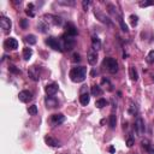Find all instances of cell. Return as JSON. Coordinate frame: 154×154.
I'll list each match as a JSON object with an SVG mask.
<instances>
[{"mask_svg":"<svg viewBox=\"0 0 154 154\" xmlns=\"http://www.w3.org/2000/svg\"><path fill=\"white\" fill-rule=\"evenodd\" d=\"M108 125L111 129H114L116 125H117V116L114 113H111L109 116V119H108Z\"/></svg>","mask_w":154,"mask_h":154,"instance_id":"cell-23","label":"cell"},{"mask_svg":"<svg viewBox=\"0 0 154 154\" xmlns=\"http://www.w3.org/2000/svg\"><path fill=\"white\" fill-rule=\"evenodd\" d=\"M89 5H90V1H89V0H83V1H82V6H83V10H84V11H87V8H88Z\"/></svg>","mask_w":154,"mask_h":154,"instance_id":"cell-38","label":"cell"},{"mask_svg":"<svg viewBox=\"0 0 154 154\" xmlns=\"http://www.w3.org/2000/svg\"><path fill=\"white\" fill-rule=\"evenodd\" d=\"M58 4L65 5V6H73V5H75V1H73V0H71V1H63V0H59Z\"/></svg>","mask_w":154,"mask_h":154,"instance_id":"cell-34","label":"cell"},{"mask_svg":"<svg viewBox=\"0 0 154 154\" xmlns=\"http://www.w3.org/2000/svg\"><path fill=\"white\" fill-rule=\"evenodd\" d=\"M90 93H91V95L93 96H100L101 94H102V89H101V87L100 85H93L91 87V90H90Z\"/></svg>","mask_w":154,"mask_h":154,"instance_id":"cell-22","label":"cell"},{"mask_svg":"<svg viewBox=\"0 0 154 154\" xmlns=\"http://www.w3.org/2000/svg\"><path fill=\"white\" fill-rule=\"evenodd\" d=\"M4 47H5V49H17V47H18V41L14 38V37H8V38H6L5 40V42H4Z\"/></svg>","mask_w":154,"mask_h":154,"instance_id":"cell-11","label":"cell"},{"mask_svg":"<svg viewBox=\"0 0 154 154\" xmlns=\"http://www.w3.org/2000/svg\"><path fill=\"white\" fill-rule=\"evenodd\" d=\"M37 28L40 29V31H41V32H46V31H47V29H48V25H47L43 20H41V22L37 24Z\"/></svg>","mask_w":154,"mask_h":154,"instance_id":"cell-28","label":"cell"},{"mask_svg":"<svg viewBox=\"0 0 154 154\" xmlns=\"http://www.w3.org/2000/svg\"><path fill=\"white\" fill-rule=\"evenodd\" d=\"M94 14H95V17H96L101 23H103V24H106V25H109V26H112V25H113L112 20H111V19H109L105 13H102L100 10L95 8V10H94Z\"/></svg>","mask_w":154,"mask_h":154,"instance_id":"cell-6","label":"cell"},{"mask_svg":"<svg viewBox=\"0 0 154 154\" xmlns=\"http://www.w3.org/2000/svg\"><path fill=\"white\" fill-rule=\"evenodd\" d=\"M81 60V55L78 54V53H75L73 55H72V61L73 63H78Z\"/></svg>","mask_w":154,"mask_h":154,"instance_id":"cell-37","label":"cell"},{"mask_svg":"<svg viewBox=\"0 0 154 154\" xmlns=\"http://www.w3.org/2000/svg\"><path fill=\"white\" fill-rule=\"evenodd\" d=\"M46 45H48L51 48H53L54 51H58V52H63L64 49L61 48V46H60V43L58 42V40L55 38V37H48L47 40H46Z\"/></svg>","mask_w":154,"mask_h":154,"instance_id":"cell-9","label":"cell"},{"mask_svg":"<svg viewBox=\"0 0 154 154\" xmlns=\"http://www.w3.org/2000/svg\"><path fill=\"white\" fill-rule=\"evenodd\" d=\"M91 47L94 51H99L101 48V41L97 36H93L91 37Z\"/></svg>","mask_w":154,"mask_h":154,"instance_id":"cell-19","label":"cell"},{"mask_svg":"<svg viewBox=\"0 0 154 154\" xmlns=\"http://www.w3.org/2000/svg\"><path fill=\"white\" fill-rule=\"evenodd\" d=\"M18 99L22 102H29V101L32 100V93L29 91V90H22L18 94Z\"/></svg>","mask_w":154,"mask_h":154,"instance_id":"cell-12","label":"cell"},{"mask_svg":"<svg viewBox=\"0 0 154 154\" xmlns=\"http://www.w3.org/2000/svg\"><path fill=\"white\" fill-rule=\"evenodd\" d=\"M64 120H65V116L63 113H55V114L51 116L49 124H51V126H57V125H60L61 123H64Z\"/></svg>","mask_w":154,"mask_h":154,"instance_id":"cell-7","label":"cell"},{"mask_svg":"<svg viewBox=\"0 0 154 154\" xmlns=\"http://www.w3.org/2000/svg\"><path fill=\"white\" fill-rule=\"evenodd\" d=\"M85 73H87V67L84 66H78V67H73L69 76L71 78L72 82H76V83H79V82H83L85 79Z\"/></svg>","mask_w":154,"mask_h":154,"instance_id":"cell-1","label":"cell"},{"mask_svg":"<svg viewBox=\"0 0 154 154\" xmlns=\"http://www.w3.org/2000/svg\"><path fill=\"white\" fill-rule=\"evenodd\" d=\"M24 40H25V42H28L29 45H35V43H36V37H35V35H32V34L26 35V36L24 37Z\"/></svg>","mask_w":154,"mask_h":154,"instance_id":"cell-27","label":"cell"},{"mask_svg":"<svg viewBox=\"0 0 154 154\" xmlns=\"http://www.w3.org/2000/svg\"><path fill=\"white\" fill-rule=\"evenodd\" d=\"M28 112L30 116H36L37 114V106L36 105H31L28 107Z\"/></svg>","mask_w":154,"mask_h":154,"instance_id":"cell-29","label":"cell"},{"mask_svg":"<svg viewBox=\"0 0 154 154\" xmlns=\"http://www.w3.org/2000/svg\"><path fill=\"white\" fill-rule=\"evenodd\" d=\"M0 26L4 31H10L11 30V26H12V22L10 18L5 17V16H1L0 17Z\"/></svg>","mask_w":154,"mask_h":154,"instance_id":"cell-10","label":"cell"},{"mask_svg":"<svg viewBox=\"0 0 154 154\" xmlns=\"http://www.w3.org/2000/svg\"><path fill=\"white\" fill-rule=\"evenodd\" d=\"M43 22L49 26V25H61L63 24V19L58 16H54V14H45L42 17Z\"/></svg>","mask_w":154,"mask_h":154,"instance_id":"cell-3","label":"cell"},{"mask_svg":"<svg viewBox=\"0 0 154 154\" xmlns=\"http://www.w3.org/2000/svg\"><path fill=\"white\" fill-rule=\"evenodd\" d=\"M132 144H134V138L130 136V137L126 140V146H128V147H132Z\"/></svg>","mask_w":154,"mask_h":154,"instance_id":"cell-40","label":"cell"},{"mask_svg":"<svg viewBox=\"0 0 154 154\" xmlns=\"http://www.w3.org/2000/svg\"><path fill=\"white\" fill-rule=\"evenodd\" d=\"M97 58H99V55H97L96 51H90L88 53V55H87V60H88V63L90 65H95L97 63Z\"/></svg>","mask_w":154,"mask_h":154,"instance_id":"cell-16","label":"cell"},{"mask_svg":"<svg viewBox=\"0 0 154 154\" xmlns=\"http://www.w3.org/2000/svg\"><path fill=\"white\" fill-rule=\"evenodd\" d=\"M130 23H131L132 26H136L137 23H138V17H137L136 14H131V16H130Z\"/></svg>","mask_w":154,"mask_h":154,"instance_id":"cell-31","label":"cell"},{"mask_svg":"<svg viewBox=\"0 0 154 154\" xmlns=\"http://www.w3.org/2000/svg\"><path fill=\"white\" fill-rule=\"evenodd\" d=\"M135 130H136V134L138 136H142L146 131V125H144V122L141 117H137L135 120Z\"/></svg>","mask_w":154,"mask_h":154,"instance_id":"cell-8","label":"cell"},{"mask_svg":"<svg viewBox=\"0 0 154 154\" xmlns=\"http://www.w3.org/2000/svg\"><path fill=\"white\" fill-rule=\"evenodd\" d=\"M32 55V49L31 48H24L23 49V58L24 60H29Z\"/></svg>","mask_w":154,"mask_h":154,"instance_id":"cell-25","label":"cell"},{"mask_svg":"<svg viewBox=\"0 0 154 154\" xmlns=\"http://www.w3.org/2000/svg\"><path fill=\"white\" fill-rule=\"evenodd\" d=\"M153 79H154V77H153Z\"/></svg>","mask_w":154,"mask_h":154,"instance_id":"cell-42","label":"cell"},{"mask_svg":"<svg viewBox=\"0 0 154 154\" xmlns=\"http://www.w3.org/2000/svg\"><path fill=\"white\" fill-rule=\"evenodd\" d=\"M45 102H46L47 108H55V107H58V105H59L58 100H57L55 97H53V96H47L46 100H45Z\"/></svg>","mask_w":154,"mask_h":154,"instance_id":"cell-17","label":"cell"},{"mask_svg":"<svg viewBox=\"0 0 154 154\" xmlns=\"http://www.w3.org/2000/svg\"><path fill=\"white\" fill-rule=\"evenodd\" d=\"M65 30H66V34H67V35L73 36V37L78 34V30H77V28L75 26V24H72V23H70V22L65 24Z\"/></svg>","mask_w":154,"mask_h":154,"instance_id":"cell-14","label":"cell"},{"mask_svg":"<svg viewBox=\"0 0 154 154\" xmlns=\"http://www.w3.org/2000/svg\"><path fill=\"white\" fill-rule=\"evenodd\" d=\"M61 38H63V42H64V48L66 51H71L72 48H75V46H76V38L73 36H70V35L65 34V35L61 36Z\"/></svg>","mask_w":154,"mask_h":154,"instance_id":"cell-4","label":"cell"},{"mask_svg":"<svg viewBox=\"0 0 154 154\" xmlns=\"http://www.w3.org/2000/svg\"><path fill=\"white\" fill-rule=\"evenodd\" d=\"M32 8H34V4H29L28 5V8L25 10V13L28 14V16H30V17H34L35 16V13H34V11H32Z\"/></svg>","mask_w":154,"mask_h":154,"instance_id":"cell-30","label":"cell"},{"mask_svg":"<svg viewBox=\"0 0 154 154\" xmlns=\"http://www.w3.org/2000/svg\"><path fill=\"white\" fill-rule=\"evenodd\" d=\"M153 4H154V1H141L140 2V7H147V6H150Z\"/></svg>","mask_w":154,"mask_h":154,"instance_id":"cell-36","label":"cell"},{"mask_svg":"<svg viewBox=\"0 0 154 154\" xmlns=\"http://www.w3.org/2000/svg\"><path fill=\"white\" fill-rule=\"evenodd\" d=\"M118 23H119V25H120V28H122V30H123V31H125V32H128V31H129L128 25L125 24V22H124V19H123V18H120V19L118 20Z\"/></svg>","mask_w":154,"mask_h":154,"instance_id":"cell-32","label":"cell"},{"mask_svg":"<svg viewBox=\"0 0 154 154\" xmlns=\"http://www.w3.org/2000/svg\"><path fill=\"white\" fill-rule=\"evenodd\" d=\"M89 101H90V96H89L88 93L81 94V96H79V102H81L82 106H87V105L89 103Z\"/></svg>","mask_w":154,"mask_h":154,"instance_id":"cell-20","label":"cell"},{"mask_svg":"<svg viewBox=\"0 0 154 154\" xmlns=\"http://www.w3.org/2000/svg\"><path fill=\"white\" fill-rule=\"evenodd\" d=\"M45 142H46V144H48L49 147H59V146H60V142H59L57 138L52 137V136H45Z\"/></svg>","mask_w":154,"mask_h":154,"instance_id":"cell-18","label":"cell"},{"mask_svg":"<svg viewBox=\"0 0 154 154\" xmlns=\"http://www.w3.org/2000/svg\"><path fill=\"white\" fill-rule=\"evenodd\" d=\"M102 66L109 72V73H117L118 72V61L114 58H105L102 61Z\"/></svg>","mask_w":154,"mask_h":154,"instance_id":"cell-2","label":"cell"},{"mask_svg":"<svg viewBox=\"0 0 154 154\" xmlns=\"http://www.w3.org/2000/svg\"><path fill=\"white\" fill-rule=\"evenodd\" d=\"M106 105H107V101H106V99H102V97H100V99H97V100L95 101V106H96L97 108H103Z\"/></svg>","mask_w":154,"mask_h":154,"instance_id":"cell-26","label":"cell"},{"mask_svg":"<svg viewBox=\"0 0 154 154\" xmlns=\"http://www.w3.org/2000/svg\"><path fill=\"white\" fill-rule=\"evenodd\" d=\"M108 150H109V152H111V153H113V152H114V150H116V149H114V147H113V146H111V147H109V148H108Z\"/></svg>","mask_w":154,"mask_h":154,"instance_id":"cell-41","label":"cell"},{"mask_svg":"<svg viewBox=\"0 0 154 154\" xmlns=\"http://www.w3.org/2000/svg\"><path fill=\"white\" fill-rule=\"evenodd\" d=\"M147 61H148L149 64H154V49L148 53V55H147Z\"/></svg>","mask_w":154,"mask_h":154,"instance_id":"cell-33","label":"cell"},{"mask_svg":"<svg viewBox=\"0 0 154 154\" xmlns=\"http://www.w3.org/2000/svg\"><path fill=\"white\" fill-rule=\"evenodd\" d=\"M129 76H130V78L132 79V81H137L138 79V73H137V71H136V69L134 67V66H130L129 67Z\"/></svg>","mask_w":154,"mask_h":154,"instance_id":"cell-21","label":"cell"},{"mask_svg":"<svg viewBox=\"0 0 154 154\" xmlns=\"http://www.w3.org/2000/svg\"><path fill=\"white\" fill-rule=\"evenodd\" d=\"M8 70L12 72V73H16V75H18V73H20V70L19 69H17L14 65H10V67H8Z\"/></svg>","mask_w":154,"mask_h":154,"instance_id":"cell-35","label":"cell"},{"mask_svg":"<svg viewBox=\"0 0 154 154\" xmlns=\"http://www.w3.org/2000/svg\"><path fill=\"white\" fill-rule=\"evenodd\" d=\"M141 144H142V148L148 153V154H154V146L150 140L148 138H144L141 141Z\"/></svg>","mask_w":154,"mask_h":154,"instance_id":"cell-13","label":"cell"},{"mask_svg":"<svg viewBox=\"0 0 154 154\" xmlns=\"http://www.w3.org/2000/svg\"><path fill=\"white\" fill-rule=\"evenodd\" d=\"M28 75L32 81L37 82L40 79V76H41V66H37V65L30 66L28 70Z\"/></svg>","mask_w":154,"mask_h":154,"instance_id":"cell-5","label":"cell"},{"mask_svg":"<svg viewBox=\"0 0 154 154\" xmlns=\"http://www.w3.org/2000/svg\"><path fill=\"white\" fill-rule=\"evenodd\" d=\"M20 26H22V29H26V26H28V20H26V19H20Z\"/></svg>","mask_w":154,"mask_h":154,"instance_id":"cell-39","label":"cell"},{"mask_svg":"<svg viewBox=\"0 0 154 154\" xmlns=\"http://www.w3.org/2000/svg\"><path fill=\"white\" fill-rule=\"evenodd\" d=\"M129 113L131 114V116H135V114H137V112H138V108H137V105L135 103V102H130V106H129Z\"/></svg>","mask_w":154,"mask_h":154,"instance_id":"cell-24","label":"cell"},{"mask_svg":"<svg viewBox=\"0 0 154 154\" xmlns=\"http://www.w3.org/2000/svg\"><path fill=\"white\" fill-rule=\"evenodd\" d=\"M45 90H46V93H47L48 96H53L58 91V84L57 83H49V84L46 85Z\"/></svg>","mask_w":154,"mask_h":154,"instance_id":"cell-15","label":"cell"}]
</instances>
